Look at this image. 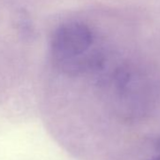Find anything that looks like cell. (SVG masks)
I'll return each mask as SVG.
<instances>
[{
    "label": "cell",
    "mask_w": 160,
    "mask_h": 160,
    "mask_svg": "<svg viewBox=\"0 0 160 160\" xmlns=\"http://www.w3.org/2000/svg\"><path fill=\"white\" fill-rule=\"evenodd\" d=\"M94 40L92 30L84 23L61 25L53 33L50 42L54 65L72 76L98 71L104 61L100 54L92 49Z\"/></svg>",
    "instance_id": "cell-1"
},
{
    "label": "cell",
    "mask_w": 160,
    "mask_h": 160,
    "mask_svg": "<svg viewBox=\"0 0 160 160\" xmlns=\"http://www.w3.org/2000/svg\"><path fill=\"white\" fill-rule=\"evenodd\" d=\"M151 160H160V156L154 157V158H152V159H151Z\"/></svg>",
    "instance_id": "cell-2"
}]
</instances>
